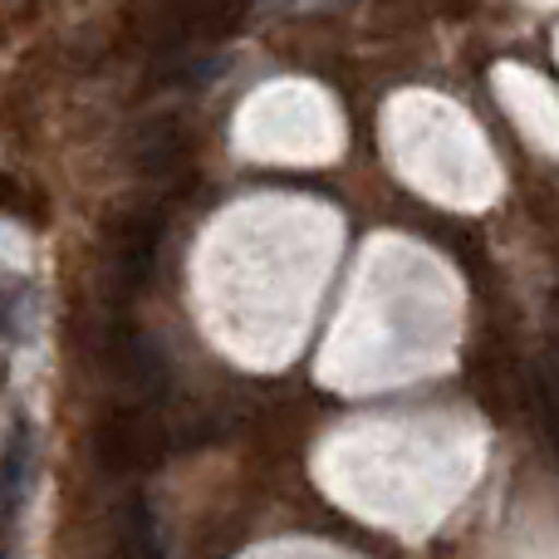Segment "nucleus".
Wrapping results in <instances>:
<instances>
[{
    "label": "nucleus",
    "mask_w": 559,
    "mask_h": 559,
    "mask_svg": "<svg viewBox=\"0 0 559 559\" xmlns=\"http://www.w3.org/2000/svg\"><path fill=\"white\" fill-rule=\"evenodd\" d=\"M104 354H108V368L118 373V383L128 393H138L143 403H163L167 388H173V368H167L163 348L143 334V329H128V324H114L104 338Z\"/></svg>",
    "instance_id": "7ed1b4c3"
},
{
    "label": "nucleus",
    "mask_w": 559,
    "mask_h": 559,
    "mask_svg": "<svg viewBox=\"0 0 559 559\" xmlns=\"http://www.w3.org/2000/svg\"><path fill=\"white\" fill-rule=\"evenodd\" d=\"M222 74V59L202 55V49H173V55L157 64V84H177V88H202Z\"/></svg>",
    "instance_id": "423d86ee"
},
{
    "label": "nucleus",
    "mask_w": 559,
    "mask_h": 559,
    "mask_svg": "<svg viewBox=\"0 0 559 559\" xmlns=\"http://www.w3.org/2000/svg\"><path fill=\"white\" fill-rule=\"evenodd\" d=\"M10 486H15V476L0 466V511H5V501H10Z\"/></svg>",
    "instance_id": "6e6552de"
},
{
    "label": "nucleus",
    "mask_w": 559,
    "mask_h": 559,
    "mask_svg": "<svg viewBox=\"0 0 559 559\" xmlns=\"http://www.w3.org/2000/svg\"><path fill=\"white\" fill-rule=\"evenodd\" d=\"M128 157H133L138 173L163 177L187 157V133L173 123V118H147V123L133 133V143H128Z\"/></svg>",
    "instance_id": "20e7f679"
},
{
    "label": "nucleus",
    "mask_w": 559,
    "mask_h": 559,
    "mask_svg": "<svg viewBox=\"0 0 559 559\" xmlns=\"http://www.w3.org/2000/svg\"><path fill=\"white\" fill-rule=\"evenodd\" d=\"M88 456H94V466L108 476L153 472V466L167 456V432L147 407H114L108 417L94 423Z\"/></svg>",
    "instance_id": "f257e3e1"
},
{
    "label": "nucleus",
    "mask_w": 559,
    "mask_h": 559,
    "mask_svg": "<svg viewBox=\"0 0 559 559\" xmlns=\"http://www.w3.org/2000/svg\"><path fill=\"white\" fill-rule=\"evenodd\" d=\"M157 251H163V222L153 212H133L123 222L108 226V261L104 275L114 289H143L157 271Z\"/></svg>",
    "instance_id": "f03ea898"
},
{
    "label": "nucleus",
    "mask_w": 559,
    "mask_h": 559,
    "mask_svg": "<svg viewBox=\"0 0 559 559\" xmlns=\"http://www.w3.org/2000/svg\"><path fill=\"white\" fill-rule=\"evenodd\" d=\"M535 393H540V423H545V437H550V447L559 452V378L550 373L540 388H535Z\"/></svg>",
    "instance_id": "0eeeda50"
},
{
    "label": "nucleus",
    "mask_w": 559,
    "mask_h": 559,
    "mask_svg": "<svg viewBox=\"0 0 559 559\" xmlns=\"http://www.w3.org/2000/svg\"><path fill=\"white\" fill-rule=\"evenodd\" d=\"M118 550L123 559H163V531L143 496H128L118 506Z\"/></svg>",
    "instance_id": "39448f33"
}]
</instances>
